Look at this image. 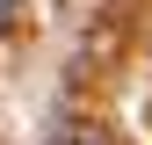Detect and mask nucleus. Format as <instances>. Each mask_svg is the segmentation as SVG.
<instances>
[{"label": "nucleus", "instance_id": "2", "mask_svg": "<svg viewBox=\"0 0 152 145\" xmlns=\"http://www.w3.org/2000/svg\"><path fill=\"white\" fill-rule=\"evenodd\" d=\"M7 22H22V0H0V29Z\"/></svg>", "mask_w": 152, "mask_h": 145}, {"label": "nucleus", "instance_id": "1", "mask_svg": "<svg viewBox=\"0 0 152 145\" xmlns=\"http://www.w3.org/2000/svg\"><path fill=\"white\" fill-rule=\"evenodd\" d=\"M44 145H109L102 131H94V123H51V138Z\"/></svg>", "mask_w": 152, "mask_h": 145}]
</instances>
